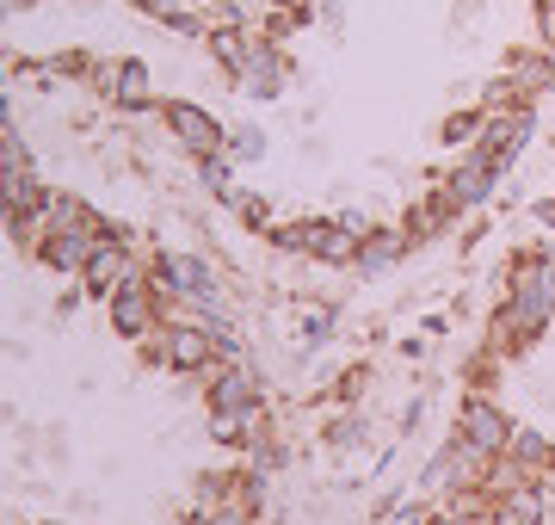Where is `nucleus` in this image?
I'll return each mask as SVG.
<instances>
[{"mask_svg":"<svg viewBox=\"0 0 555 525\" xmlns=\"http://www.w3.org/2000/svg\"><path fill=\"white\" fill-rule=\"evenodd\" d=\"M185 525H266V520H259L247 501H222V507H210V513H198V507H192V513H185Z\"/></svg>","mask_w":555,"mask_h":525,"instance_id":"28","label":"nucleus"},{"mask_svg":"<svg viewBox=\"0 0 555 525\" xmlns=\"http://www.w3.org/2000/svg\"><path fill=\"white\" fill-rule=\"evenodd\" d=\"M160 124H167V137H173L192 162H204V155H229V130H222L198 100H160Z\"/></svg>","mask_w":555,"mask_h":525,"instance_id":"6","label":"nucleus"},{"mask_svg":"<svg viewBox=\"0 0 555 525\" xmlns=\"http://www.w3.org/2000/svg\"><path fill=\"white\" fill-rule=\"evenodd\" d=\"M451 204H444V192H438V185H433V192H420V199L414 204H408V222H401V229H408V242H438V235H444V229H451Z\"/></svg>","mask_w":555,"mask_h":525,"instance_id":"19","label":"nucleus"},{"mask_svg":"<svg viewBox=\"0 0 555 525\" xmlns=\"http://www.w3.org/2000/svg\"><path fill=\"white\" fill-rule=\"evenodd\" d=\"M531 25H537V43L555 50V0H531Z\"/></svg>","mask_w":555,"mask_h":525,"instance_id":"32","label":"nucleus"},{"mask_svg":"<svg viewBox=\"0 0 555 525\" xmlns=\"http://www.w3.org/2000/svg\"><path fill=\"white\" fill-rule=\"evenodd\" d=\"M291 56L278 50L266 31H259V50H254V62H247V75H241V100H254V105H272V100H284V87H291Z\"/></svg>","mask_w":555,"mask_h":525,"instance_id":"10","label":"nucleus"},{"mask_svg":"<svg viewBox=\"0 0 555 525\" xmlns=\"http://www.w3.org/2000/svg\"><path fill=\"white\" fill-rule=\"evenodd\" d=\"M167 322V304H160V291H155V279H149V266H137L130 279L105 297V328L118 334V341H130V346H142L155 328Z\"/></svg>","mask_w":555,"mask_h":525,"instance_id":"2","label":"nucleus"},{"mask_svg":"<svg viewBox=\"0 0 555 525\" xmlns=\"http://www.w3.org/2000/svg\"><path fill=\"white\" fill-rule=\"evenodd\" d=\"M241 470H247V464H210V470H198V476H192V507L210 513V507L235 501V495H241Z\"/></svg>","mask_w":555,"mask_h":525,"instance_id":"20","label":"nucleus"},{"mask_svg":"<svg viewBox=\"0 0 555 525\" xmlns=\"http://www.w3.org/2000/svg\"><path fill=\"white\" fill-rule=\"evenodd\" d=\"M229 210H235L241 222H247V229H259V235H272V204L259 199V192H247V185H235V192H229Z\"/></svg>","mask_w":555,"mask_h":525,"instance_id":"26","label":"nucleus"},{"mask_svg":"<svg viewBox=\"0 0 555 525\" xmlns=\"http://www.w3.org/2000/svg\"><path fill=\"white\" fill-rule=\"evenodd\" d=\"M93 93L112 100L118 112H155V68L142 56H118V62H100L93 75Z\"/></svg>","mask_w":555,"mask_h":525,"instance_id":"8","label":"nucleus"},{"mask_svg":"<svg viewBox=\"0 0 555 525\" xmlns=\"http://www.w3.org/2000/svg\"><path fill=\"white\" fill-rule=\"evenodd\" d=\"M420 421H426V396H408V402H401V414H396V433L408 439V433H414Z\"/></svg>","mask_w":555,"mask_h":525,"instance_id":"33","label":"nucleus"},{"mask_svg":"<svg viewBox=\"0 0 555 525\" xmlns=\"http://www.w3.org/2000/svg\"><path fill=\"white\" fill-rule=\"evenodd\" d=\"M137 359H142V371H173V353H167V322H160L155 334L137 346Z\"/></svg>","mask_w":555,"mask_h":525,"instance_id":"30","label":"nucleus"},{"mask_svg":"<svg viewBox=\"0 0 555 525\" xmlns=\"http://www.w3.org/2000/svg\"><path fill=\"white\" fill-rule=\"evenodd\" d=\"M198 192L204 199H229V192H235V162H229V155H204L198 162Z\"/></svg>","mask_w":555,"mask_h":525,"instance_id":"27","label":"nucleus"},{"mask_svg":"<svg viewBox=\"0 0 555 525\" xmlns=\"http://www.w3.org/2000/svg\"><path fill=\"white\" fill-rule=\"evenodd\" d=\"M438 192H444V204H451V217H469V210H481V204L500 192V174L494 167H481L469 149H463V162L438 180Z\"/></svg>","mask_w":555,"mask_h":525,"instance_id":"11","label":"nucleus"},{"mask_svg":"<svg viewBox=\"0 0 555 525\" xmlns=\"http://www.w3.org/2000/svg\"><path fill=\"white\" fill-rule=\"evenodd\" d=\"M481 124H488V112H481V105H463V112H451V118L438 124V149H476V142H481Z\"/></svg>","mask_w":555,"mask_h":525,"instance_id":"23","label":"nucleus"},{"mask_svg":"<svg viewBox=\"0 0 555 525\" xmlns=\"http://www.w3.org/2000/svg\"><path fill=\"white\" fill-rule=\"evenodd\" d=\"M506 458H513L525 476H543V483L555 476V439L543 433V426H525V421H518L513 439H506Z\"/></svg>","mask_w":555,"mask_h":525,"instance_id":"17","label":"nucleus"},{"mask_svg":"<svg viewBox=\"0 0 555 525\" xmlns=\"http://www.w3.org/2000/svg\"><path fill=\"white\" fill-rule=\"evenodd\" d=\"M433 525H481V520H476V513H456V507H438Z\"/></svg>","mask_w":555,"mask_h":525,"instance_id":"34","label":"nucleus"},{"mask_svg":"<svg viewBox=\"0 0 555 525\" xmlns=\"http://www.w3.org/2000/svg\"><path fill=\"white\" fill-rule=\"evenodd\" d=\"M0 199H7V217H31V210H50V185L38 180V167H0Z\"/></svg>","mask_w":555,"mask_h":525,"instance_id":"18","label":"nucleus"},{"mask_svg":"<svg viewBox=\"0 0 555 525\" xmlns=\"http://www.w3.org/2000/svg\"><path fill=\"white\" fill-rule=\"evenodd\" d=\"M142 20H160V25H173L179 13H192V7H204V0H130Z\"/></svg>","mask_w":555,"mask_h":525,"instance_id":"31","label":"nucleus"},{"mask_svg":"<svg viewBox=\"0 0 555 525\" xmlns=\"http://www.w3.org/2000/svg\"><path fill=\"white\" fill-rule=\"evenodd\" d=\"M204 408H222V414H259V408H272V396H266V377L241 359V364H217V371L204 377Z\"/></svg>","mask_w":555,"mask_h":525,"instance_id":"7","label":"nucleus"},{"mask_svg":"<svg viewBox=\"0 0 555 525\" xmlns=\"http://www.w3.org/2000/svg\"><path fill=\"white\" fill-rule=\"evenodd\" d=\"M408 229H371L364 242H358V260H352V272L358 279H383V272H396L401 266V254H408Z\"/></svg>","mask_w":555,"mask_h":525,"instance_id":"16","label":"nucleus"},{"mask_svg":"<svg viewBox=\"0 0 555 525\" xmlns=\"http://www.w3.org/2000/svg\"><path fill=\"white\" fill-rule=\"evenodd\" d=\"M506 297L555 328V260L543 247H518L513 260H506Z\"/></svg>","mask_w":555,"mask_h":525,"instance_id":"5","label":"nucleus"},{"mask_svg":"<svg viewBox=\"0 0 555 525\" xmlns=\"http://www.w3.org/2000/svg\"><path fill=\"white\" fill-rule=\"evenodd\" d=\"M93 247H100V229H68V235H43L31 260L43 272H56V279H80L87 260H93Z\"/></svg>","mask_w":555,"mask_h":525,"instance_id":"13","label":"nucleus"},{"mask_svg":"<svg viewBox=\"0 0 555 525\" xmlns=\"http://www.w3.org/2000/svg\"><path fill=\"white\" fill-rule=\"evenodd\" d=\"M481 20V0H456V25H463V31H469V25Z\"/></svg>","mask_w":555,"mask_h":525,"instance_id":"35","label":"nucleus"},{"mask_svg":"<svg viewBox=\"0 0 555 525\" xmlns=\"http://www.w3.org/2000/svg\"><path fill=\"white\" fill-rule=\"evenodd\" d=\"M531 137H537V100H525V105H506V112H488V124H481V142L469 149L481 167H494L500 180L518 167V155L531 149Z\"/></svg>","mask_w":555,"mask_h":525,"instance_id":"3","label":"nucleus"},{"mask_svg":"<svg viewBox=\"0 0 555 525\" xmlns=\"http://www.w3.org/2000/svg\"><path fill=\"white\" fill-rule=\"evenodd\" d=\"M266 149H272V137L259 130V124H241V130H229V162L235 167H247V162H266Z\"/></svg>","mask_w":555,"mask_h":525,"instance_id":"25","label":"nucleus"},{"mask_svg":"<svg viewBox=\"0 0 555 525\" xmlns=\"http://www.w3.org/2000/svg\"><path fill=\"white\" fill-rule=\"evenodd\" d=\"M302 260H315V266H352L358 260V235L339 217H302Z\"/></svg>","mask_w":555,"mask_h":525,"instance_id":"12","label":"nucleus"},{"mask_svg":"<svg viewBox=\"0 0 555 525\" xmlns=\"http://www.w3.org/2000/svg\"><path fill=\"white\" fill-rule=\"evenodd\" d=\"M543 334H550V322L531 316L525 304H513V297H500V309L488 316V346H494L500 359H525Z\"/></svg>","mask_w":555,"mask_h":525,"instance_id":"9","label":"nucleus"},{"mask_svg":"<svg viewBox=\"0 0 555 525\" xmlns=\"http://www.w3.org/2000/svg\"><path fill=\"white\" fill-rule=\"evenodd\" d=\"M500 371H506V359H500L494 346H481V353H469V364H463V389H488V396H500Z\"/></svg>","mask_w":555,"mask_h":525,"instance_id":"24","label":"nucleus"},{"mask_svg":"<svg viewBox=\"0 0 555 525\" xmlns=\"http://www.w3.org/2000/svg\"><path fill=\"white\" fill-rule=\"evenodd\" d=\"M500 81H513L525 100H555L550 50H543V43H525V50H513V56L500 62Z\"/></svg>","mask_w":555,"mask_h":525,"instance_id":"14","label":"nucleus"},{"mask_svg":"<svg viewBox=\"0 0 555 525\" xmlns=\"http://www.w3.org/2000/svg\"><path fill=\"white\" fill-rule=\"evenodd\" d=\"M364 389H371V371H364V364H352V371H339V377H334V389H327V396H334L339 408H358V402H364Z\"/></svg>","mask_w":555,"mask_h":525,"instance_id":"29","label":"nucleus"},{"mask_svg":"<svg viewBox=\"0 0 555 525\" xmlns=\"http://www.w3.org/2000/svg\"><path fill=\"white\" fill-rule=\"evenodd\" d=\"M25 525H68V520H25Z\"/></svg>","mask_w":555,"mask_h":525,"instance_id":"36","label":"nucleus"},{"mask_svg":"<svg viewBox=\"0 0 555 525\" xmlns=\"http://www.w3.org/2000/svg\"><path fill=\"white\" fill-rule=\"evenodd\" d=\"M321 445H327V451H339V458H358V451L371 445V421H364L358 408H339L334 421H327V433H321Z\"/></svg>","mask_w":555,"mask_h":525,"instance_id":"22","label":"nucleus"},{"mask_svg":"<svg viewBox=\"0 0 555 525\" xmlns=\"http://www.w3.org/2000/svg\"><path fill=\"white\" fill-rule=\"evenodd\" d=\"M43 222H50V235H68V229H100V210L87 199H75V192H50V210H43Z\"/></svg>","mask_w":555,"mask_h":525,"instance_id":"21","label":"nucleus"},{"mask_svg":"<svg viewBox=\"0 0 555 525\" xmlns=\"http://www.w3.org/2000/svg\"><path fill=\"white\" fill-rule=\"evenodd\" d=\"M149 279L167 304V322H179L185 309H222V279L204 260V247H160L149 260Z\"/></svg>","mask_w":555,"mask_h":525,"instance_id":"1","label":"nucleus"},{"mask_svg":"<svg viewBox=\"0 0 555 525\" xmlns=\"http://www.w3.org/2000/svg\"><path fill=\"white\" fill-rule=\"evenodd\" d=\"M513 426H518V421L506 414V402H500V396H488V389H463L451 433H456L463 445L488 451V458H506V439H513Z\"/></svg>","mask_w":555,"mask_h":525,"instance_id":"4","label":"nucleus"},{"mask_svg":"<svg viewBox=\"0 0 555 525\" xmlns=\"http://www.w3.org/2000/svg\"><path fill=\"white\" fill-rule=\"evenodd\" d=\"M204 50H210V62H217L229 81H241V75H247V62H254V50H259V31H254V25H210Z\"/></svg>","mask_w":555,"mask_h":525,"instance_id":"15","label":"nucleus"}]
</instances>
